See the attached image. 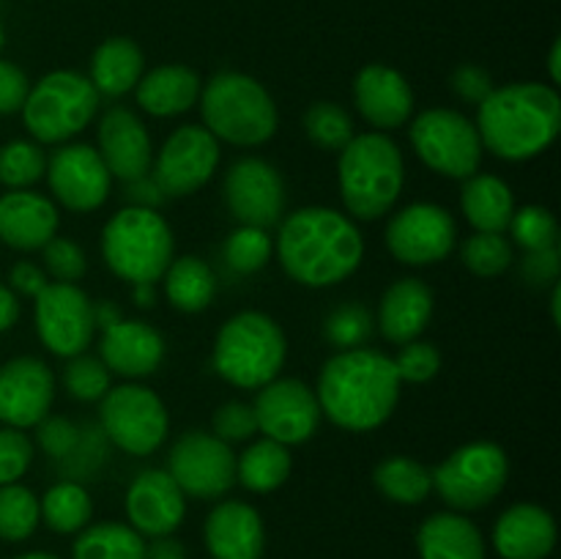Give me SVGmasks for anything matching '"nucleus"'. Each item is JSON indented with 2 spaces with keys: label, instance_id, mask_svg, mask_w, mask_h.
<instances>
[{
  "label": "nucleus",
  "instance_id": "1a4fd4ad",
  "mask_svg": "<svg viewBox=\"0 0 561 559\" xmlns=\"http://www.w3.org/2000/svg\"><path fill=\"white\" fill-rule=\"evenodd\" d=\"M507 477V453L496 442H471L433 469V491L455 513H471L488 507L504 491Z\"/></svg>",
  "mask_w": 561,
  "mask_h": 559
},
{
  "label": "nucleus",
  "instance_id": "0eeeda50",
  "mask_svg": "<svg viewBox=\"0 0 561 559\" xmlns=\"http://www.w3.org/2000/svg\"><path fill=\"white\" fill-rule=\"evenodd\" d=\"M173 250V230L157 208L126 206L115 212L102 230L104 263L129 285L162 280Z\"/></svg>",
  "mask_w": 561,
  "mask_h": 559
},
{
  "label": "nucleus",
  "instance_id": "4be33fe9",
  "mask_svg": "<svg viewBox=\"0 0 561 559\" xmlns=\"http://www.w3.org/2000/svg\"><path fill=\"white\" fill-rule=\"evenodd\" d=\"M354 104L373 132L400 129L414 115V91L398 69L370 64L354 80Z\"/></svg>",
  "mask_w": 561,
  "mask_h": 559
},
{
  "label": "nucleus",
  "instance_id": "c756f323",
  "mask_svg": "<svg viewBox=\"0 0 561 559\" xmlns=\"http://www.w3.org/2000/svg\"><path fill=\"white\" fill-rule=\"evenodd\" d=\"M460 208L477 233H504L515 214V197L507 181L499 175L474 173L463 179Z\"/></svg>",
  "mask_w": 561,
  "mask_h": 559
},
{
  "label": "nucleus",
  "instance_id": "37998d69",
  "mask_svg": "<svg viewBox=\"0 0 561 559\" xmlns=\"http://www.w3.org/2000/svg\"><path fill=\"white\" fill-rule=\"evenodd\" d=\"M513 244H518L526 252L551 250L559 241V223L546 206H520L515 208L513 219L507 225Z\"/></svg>",
  "mask_w": 561,
  "mask_h": 559
},
{
  "label": "nucleus",
  "instance_id": "cd10ccee",
  "mask_svg": "<svg viewBox=\"0 0 561 559\" xmlns=\"http://www.w3.org/2000/svg\"><path fill=\"white\" fill-rule=\"evenodd\" d=\"M201 77L190 66H157L146 71L135 85V99L140 110H146L153 118H173L186 113L201 99Z\"/></svg>",
  "mask_w": 561,
  "mask_h": 559
},
{
  "label": "nucleus",
  "instance_id": "8fccbe9b",
  "mask_svg": "<svg viewBox=\"0 0 561 559\" xmlns=\"http://www.w3.org/2000/svg\"><path fill=\"white\" fill-rule=\"evenodd\" d=\"M449 88H453L455 96L458 99H463V102L477 104V107H480V104L491 96V91L496 85H493L491 75H488L482 66L460 64L458 69L449 75Z\"/></svg>",
  "mask_w": 561,
  "mask_h": 559
},
{
  "label": "nucleus",
  "instance_id": "72a5a7b5",
  "mask_svg": "<svg viewBox=\"0 0 561 559\" xmlns=\"http://www.w3.org/2000/svg\"><path fill=\"white\" fill-rule=\"evenodd\" d=\"M71 559H146V537L121 521H102L77 532Z\"/></svg>",
  "mask_w": 561,
  "mask_h": 559
},
{
  "label": "nucleus",
  "instance_id": "6e6d98bb",
  "mask_svg": "<svg viewBox=\"0 0 561 559\" xmlns=\"http://www.w3.org/2000/svg\"><path fill=\"white\" fill-rule=\"evenodd\" d=\"M126 195H129L131 206H142V208H157L159 203L168 201V195L159 190L157 181H153L151 175H146V179L129 181V192H126Z\"/></svg>",
  "mask_w": 561,
  "mask_h": 559
},
{
  "label": "nucleus",
  "instance_id": "4468645a",
  "mask_svg": "<svg viewBox=\"0 0 561 559\" xmlns=\"http://www.w3.org/2000/svg\"><path fill=\"white\" fill-rule=\"evenodd\" d=\"M168 475L192 499H219L236 486V455L230 444L208 431H190L170 447Z\"/></svg>",
  "mask_w": 561,
  "mask_h": 559
},
{
  "label": "nucleus",
  "instance_id": "2f4dec72",
  "mask_svg": "<svg viewBox=\"0 0 561 559\" xmlns=\"http://www.w3.org/2000/svg\"><path fill=\"white\" fill-rule=\"evenodd\" d=\"M294 458L285 444L274 438H255L244 453L236 458V482L252 493H272L290 477Z\"/></svg>",
  "mask_w": 561,
  "mask_h": 559
},
{
  "label": "nucleus",
  "instance_id": "c03bdc74",
  "mask_svg": "<svg viewBox=\"0 0 561 559\" xmlns=\"http://www.w3.org/2000/svg\"><path fill=\"white\" fill-rule=\"evenodd\" d=\"M66 392L82 403H96L110 389V370L99 356L77 354L64 367Z\"/></svg>",
  "mask_w": 561,
  "mask_h": 559
},
{
  "label": "nucleus",
  "instance_id": "13d9d810",
  "mask_svg": "<svg viewBox=\"0 0 561 559\" xmlns=\"http://www.w3.org/2000/svg\"><path fill=\"white\" fill-rule=\"evenodd\" d=\"M20 318V299L9 285L0 283V332H9Z\"/></svg>",
  "mask_w": 561,
  "mask_h": 559
},
{
  "label": "nucleus",
  "instance_id": "0e129e2a",
  "mask_svg": "<svg viewBox=\"0 0 561 559\" xmlns=\"http://www.w3.org/2000/svg\"><path fill=\"white\" fill-rule=\"evenodd\" d=\"M0 47H3V31H0Z\"/></svg>",
  "mask_w": 561,
  "mask_h": 559
},
{
  "label": "nucleus",
  "instance_id": "dca6fc26",
  "mask_svg": "<svg viewBox=\"0 0 561 559\" xmlns=\"http://www.w3.org/2000/svg\"><path fill=\"white\" fill-rule=\"evenodd\" d=\"M257 420V433L285 444L310 442L321 425V403L316 389L299 378H274L263 384L252 403Z\"/></svg>",
  "mask_w": 561,
  "mask_h": 559
},
{
  "label": "nucleus",
  "instance_id": "39448f33",
  "mask_svg": "<svg viewBox=\"0 0 561 559\" xmlns=\"http://www.w3.org/2000/svg\"><path fill=\"white\" fill-rule=\"evenodd\" d=\"M203 126L217 140L239 148L263 146L279 126L277 104L255 77L241 71H219L201 88Z\"/></svg>",
  "mask_w": 561,
  "mask_h": 559
},
{
  "label": "nucleus",
  "instance_id": "a18cd8bd",
  "mask_svg": "<svg viewBox=\"0 0 561 559\" xmlns=\"http://www.w3.org/2000/svg\"><path fill=\"white\" fill-rule=\"evenodd\" d=\"M42 261L44 274L53 283H75L85 277L88 272V258L77 241L64 239V236H53L47 244L42 247Z\"/></svg>",
  "mask_w": 561,
  "mask_h": 559
},
{
  "label": "nucleus",
  "instance_id": "f704fd0d",
  "mask_svg": "<svg viewBox=\"0 0 561 559\" xmlns=\"http://www.w3.org/2000/svg\"><path fill=\"white\" fill-rule=\"evenodd\" d=\"M373 482L389 502L422 504L433 491V471L409 455H392L376 466Z\"/></svg>",
  "mask_w": 561,
  "mask_h": 559
},
{
  "label": "nucleus",
  "instance_id": "3c124183",
  "mask_svg": "<svg viewBox=\"0 0 561 559\" xmlns=\"http://www.w3.org/2000/svg\"><path fill=\"white\" fill-rule=\"evenodd\" d=\"M27 91H31V80L25 71L11 60H0V115L20 113Z\"/></svg>",
  "mask_w": 561,
  "mask_h": 559
},
{
  "label": "nucleus",
  "instance_id": "a878e982",
  "mask_svg": "<svg viewBox=\"0 0 561 559\" xmlns=\"http://www.w3.org/2000/svg\"><path fill=\"white\" fill-rule=\"evenodd\" d=\"M557 521L546 507L518 502L499 515L493 548L502 559H548L557 548Z\"/></svg>",
  "mask_w": 561,
  "mask_h": 559
},
{
  "label": "nucleus",
  "instance_id": "393cba45",
  "mask_svg": "<svg viewBox=\"0 0 561 559\" xmlns=\"http://www.w3.org/2000/svg\"><path fill=\"white\" fill-rule=\"evenodd\" d=\"M58 206L53 197L33 190H9L0 195V241L11 250L36 252L58 236Z\"/></svg>",
  "mask_w": 561,
  "mask_h": 559
},
{
  "label": "nucleus",
  "instance_id": "20e7f679",
  "mask_svg": "<svg viewBox=\"0 0 561 559\" xmlns=\"http://www.w3.org/2000/svg\"><path fill=\"white\" fill-rule=\"evenodd\" d=\"M337 184L345 212L376 223L387 217L405 184L403 151L387 132H365L340 151Z\"/></svg>",
  "mask_w": 561,
  "mask_h": 559
},
{
  "label": "nucleus",
  "instance_id": "e2e57ef3",
  "mask_svg": "<svg viewBox=\"0 0 561 559\" xmlns=\"http://www.w3.org/2000/svg\"><path fill=\"white\" fill-rule=\"evenodd\" d=\"M14 559H60L55 557V554H47V551H27V554H20V557Z\"/></svg>",
  "mask_w": 561,
  "mask_h": 559
},
{
  "label": "nucleus",
  "instance_id": "603ef678",
  "mask_svg": "<svg viewBox=\"0 0 561 559\" xmlns=\"http://www.w3.org/2000/svg\"><path fill=\"white\" fill-rule=\"evenodd\" d=\"M38 442H42V447L47 449L49 455L64 458V455H69L71 449L77 447L80 433H77V427L71 425L66 417H44V420L38 422Z\"/></svg>",
  "mask_w": 561,
  "mask_h": 559
},
{
  "label": "nucleus",
  "instance_id": "4c0bfd02",
  "mask_svg": "<svg viewBox=\"0 0 561 559\" xmlns=\"http://www.w3.org/2000/svg\"><path fill=\"white\" fill-rule=\"evenodd\" d=\"M305 132L323 151H343L354 140V118L337 102H312L305 113Z\"/></svg>",
  "mask_w": 561,
  "mask_h": 559
},
{
  "label": "nucleus",
  "instance_id": "b1692460",
  "mask_svg": "<svg viewBox=\"0 0 561 559\" xmlns=\"http://www.w3.org/2000/svg\"><path fill=\"white\" fill-rule=\"evenodd\" d=\"M203 543L211 559H261L266 548V526L252 504L225 499L206 515Z\"/></svg>",
  "mask_w": 561,
  "mask_h": 559
},
{
  "label": "nucleus",
  "instance_id": "2eb2a0df",
  "mask_svg": "<svg viewBox=\"0 0 561 559\" xmlns=\"http://www.w3.org/2000/svg\"><path fill=\"white\" fill-rule=\"evenodd\" d=\"M458 241L455 217L438 203H411L392 214L387 225V250L405 266H433L449 258Z\"/></svg>",
  "mask_w": 561,
  "mask_h": 559
},
{
  "label": "nucleus",
  "instance_id": "aec40b11",
  "mask_svg": "<svg viewBox=\"0 0 561 559\" xmlns=\"http://www.w3.org/2000/svg\"><path fill=\"white\" fill-rule=\"evenodd\" d=\"M99 157L110 175L124 184L151 175L153 146L140 115L129 107L104 110L96 124Z\"/></svg>",
  "mask_w": 561,
  "mask_h": 559
},
{
  "label": "nucleus",
  "instance_id": "a19ab883",
  "mask_svg": "<svg viewBox=\"0 0 561 559\" xmlns=\"http://www.w3.org/2000/svg\"><path fill=\"white\" fill-rule=\"evenodd\" d=\"M274 255V239L268 230L252 228V225H239L233 233L225 239L222 258L228 269L236 274H255L272 261Z\"/></svg>",
  "mask_w": 561,
  "mask_h": 559
},
{
  "label": "nucleus",
  "instance_id": "5701e85b",
  "mask_svg": "<svg viewBox=\"0 0 561 559\" xmlns=\"http://www.w3.org/2000/svg\"><path fill=\"white\" fill-rule=\"evenodd\" d=\"M99 360L115 376L146 378L162 365L164 338L140 318H121L102 329Z\"/></svg>",
  "mask_w": 561,
  "mask_h": 559
},
{
  "label": "nucleus",
  "instance_id": "9b49d317",
  "mask_svg": "<svg viewBox=\"0 0 561 559\" xmlns=\"http://www.w3.org/2000/svg\"><path fill=\"white\" fill-rule=\"evenodd\" d=\"M99 420L110 442L126 455L157 453L170 431V417L162 398L142 384H118L110 387L99 400Z\"/></svg>",
  "mask_w": 561,
  "mask_h": 559
},
{
  "label": "nucleus",
  "instance_id": "052dcab7",
  "mask_svg": "<svg viewBox=\"0 0 561 559\" xmlns=\"http://www.w3.org/2000/svg\"><path fill=\"white\" fill-rule=\"evenodd\" d=\"M548 75H551V82L557 85L561 80V42L557 38L551 47V55H548Z\"/></svg>",
  "mask_w": 561,
  "mask_h": 559
},
{
  "label": "nucleus",
  "instance_id": "f257e3e1",
  "mask_svg": "<svg viewBox=\"0 0 561 559\" xmlns=\"http://www.w3.org/2000/svg\"><path fill=\"white\" fill-rule=\"evenodd\" d=\"M274 247L285 274L307 288H332L343 283L365 258L359 225L329 206H305L283 217Z\"/></svg>",
  "mask_w": 561,
  "mask_h": 559
},
{
  "label": "nucleus",
  "instance_id": "f8f14e48",
  "mask_svg": "<svg viewBox=\"0 0 561 559\" xmlns=\"http://www.w3.org/2000/svg\"><path fill=\"white\" fill-rule=\"evenodd\" d=\"M36 332L44 349L55 356L71 360L85 354L96 334V316L93 301L80 285L75 283H47V288L33 301Z\"/></svg>",
  "mask_w": 561,
  "mask_h": 559
},
{
  "label": "nucleus",
  "instance_id": "e433bc0d",
  "mask_svg": "<svg viewBox=\"0 0 561 559\" xmlns=\"http://www.w3.org/2000/svg\"><path fill=\"white\" fill-rule=\"evenodd\" d=\"M38 524H42V510L36 493L20 482L0 486V540H27Z\"/></svg>",
  "mask_w": 561,
  "mask_h": 559
},
{
  "label": "nucleus",
  "instance_id": "c9c22d12",
  "mask_svg": "<svg viewBox=\"0 0 561 559\" xmlns=\"http://www.w3.org/2000/svg\"><path fill=\"white\" fill-rule=\"evenodd\" d=\"M42 521L58 535H77L91 524L93 502L91 493L80 482H55L42 499H38Z\"/></svg>",
  "mask_w": 561,
  "mask_h": 559
},
{
  "label": "nucleus",
  "instance_id": "9d476101",
  "mask_svg": "<svg viewBox=\"0 0 561 559\" xmlns=\"http://www.w3.org/2000/svg\"><path fill=\"white\" fill-rule=\"evenodd\" d=\"M411 146L425 168L444 179H469L480 170L482 148L474 121L460 110L431 107L411 121Z\"/></svg>",
  "mask_w": 561,
  "mask_h": 559
},
{
  "label": "nucleus",
  "instance_id": "bb28decb",
  "mask_svg": "<svg viewBox=\"0 0 561 559\" xmlns=\"http://www.w3.org/2000/svg\"><path fill=\"white\" fill-rule=\"evenodd\" d=\"M433 318V290L425 280L403 277L383 290L378 301L376 327L389 343L405 345L420 340Z\"/></svg>",
  "mask_w": 561,
  "mask_h": 559
},
{
  "label": "nucleus",
  "instance_id": "6e6552de",
  "mask_svg": "<svg viewBox=\"0 0 561 559\" xmlns=\"http://www.w3.org/2000/svg\"><path fill=\"white\" fill-rule=\"evenodd\" d=\"M99 91L85 75L58 69L44 75L27 91L22 124L38 146H60L80 135L99 113Z\"/></svg>",
  "mask_w": 561,
  "mask_h": 559
},
{
  "label": "nucleus",
  "instance_id": "ddd939ff",
  "mask_svg": "<svg viewBox=\"0 0 561 559\" xmlns=\"http://www.w3.org/2000/svg\"><path fill=\"white\" fill-rule=\"evenodd\" d=\"M222 148L219 140L197 124H184L162 142L151 162V179L168 197L195 195L211 181Z\"/></svg>",
  "mask_w": 561,
  "mask_h": 559
},
{
  "label": "nucleus",
  "instance_id": "680f3d73",
  "mask_svg": "<svg viewBox=\"0 0 561 559\" xmlns=\"http://www.w3.org/2000/svg\"><path fill=\"white\" fill-rule=\"evenodd\" d=\"M551 318L553 323H561V285L553 283V290H551Z\"/></svg>",
  "mask_w": 561,
  "mask_h": 559
},
{
  "label": "nucleus",
  "instance_id": "7ed1b4c3",
  "mask_svg": "<svg viewBox=\"0 0 561 559\" xmlns=\"http://www.w3.org/2000/svg\"><path fill=\"white\" fill-rule=\"evenodd\" d=\"M477 132L485 151L504 162H526L553 146L561 132V96L546 82L493 88L477 107Z\"/></svg>",
  "mask_w": 561,
  "mask_h": 559
},
{
  "label": "nucleus",
  "instance_id": "c85d7f7f",
  "mask_svg": "<svg viewBox=\"0 0 561 559\" xmlns=\"http://www.w3.org/2000/svg\"><path fill=\"white\" fill-rule=\"evenodd\" d=\"M416 551L420 559H485V537L463 513L444 510L420 524Z\"/></svg>",
  "mask_w": 561,
  "mask_h": 559
},
{
  "label": "nucleus",
  "instance_id": "7c9ffc66",
  "mask_svg": "<svg viewBox=\"0 0 561 559\" xmlns=\"http://www.w3.org/2000/svg\"><path fill=\"white\" fill-rule=\"evenodd\" d=\"M142 75H146V58L131 38L113 36L93 49L88 80L93 82L99 96H126L129 91H135Z\"/></svg>",
  "mask_w": 561,
  "mask_h": 559
},
{
  "label": "nucleus",
  "instance_id": "a211bd4d",
  "mask_svg": "<svg viewBox=\"0 0 561 559\" xmlns=\"http://www.w3.org/2000/svg\"><path fill=\"white\" fill-rule=\"evenodd\" d=\"M225 203L239 225L274 228L285 214V181L272 162L261 157H241L225 173Z\"/></svg>",
  "mask_w": 561,
  "mask_h": 559
},
{
  "label": "nucleus",
  "instance_id": "79ce46f5",
  "mask_svg": "<svg viewBox=\"0 0 561 559\" xmlns=\"http://www.w3.org/2000/svg\"><path fill=\"white\" fill-rule=\"evenodd\" d=\"M376 332V316L359 301L334 307L323 321V334L337 351L362 349Z\"/></svg>",
  "mask_w": 561,
  "mask_h": 559
},
{
  "label": "nucleus",
  "instance_id": "864d4df0",
  "mask_svg": "<svg viewBox=\"0 0 561 559\" xmlns=\"http://www.w3.org/2000/svg\"><path fill=\"white\" fill-rule=\"evenodd\" d=\"M559 247L540 252H526L524 258V277L531 285H553L559 283Z\"/></svg>",
  "mask_w": 561,
  "mask_h": 559
},
{
  "label": "nucleus",
  "instance_id": "49530a36",
  "mask_svg": "<svg viewBox=\"0 0 561 559\" xmlns=\"http://www.w3.org/2000/svg\"><path fill=\"white\" fill-rule=\"evenodd\" d=\"M392 362L403 384H425L442 370V354L436 345L425 343V340H411V343L400 345V354Z\"/></svg>",
  "mask_w": 561,
  "mask_h": 559
},
{
  "label": "nucleus",
  "instance_id": "ea45409f",
  "mask_svg": "<svg viewBox=\"0 0 561 559\" xmlns=\"http://www.w3.org/2000/svg\"><path fill=\"white\" fill-rule=\"evenodd\" d=\"M513 241L504 233H474L460 247V261L474 277L491 280L513 266Z\"/></svg>",
  "mask_w": 561,
  "mask_h": 559
},
{
  "label": "nucleus",
  "instance_id": "423d86ee",
  "mask_svg": "<svg viewBox=\"0 0 561 559\" xmlns=\"http://www.w3.org/2000/svg\"><path fill=\"white\" fill-rule=\"evenodd\" d=\"M288 356L283 327L261 310H241L222 323L211 365L222 381L239 389H261L279 376Z\"/></svg>",
  "mask_w": 561,
  "mask_h": 559
},
{
  "label": "nucleus",
  "instance_id": "f03ea898",
  "mask_svg": "<svg viewBox=\"0 0 561 559\" xmlns=\"http://www.w3.org/2000/svg\"><path fill=\"white\" fill-rule=\"evenodd\" d=\"M398 367L392 356L376 349L337 351L318 373L321 414L351 433L381 427L394 414L400 400Z\"/></svg>",
  "mask_w": 561,
  "mask_h": 559
},
{
  "label": "nucleus",
  "instance_id": "4d7b16f0",
  "mask_svg": "<svg viewBox=\"0 0 561 559\" xmlns=\"http://www.w3.org/2000/svg\"><path fill=\"white\" fill-rule=\"evenodd\" d=\"M146 559H186V548L173 535L151 537V543H146Z\"/></svg>",
  "mask_w": 561,
  "mask_h": 559
},
{
  "label": "nucleus",
  "instance_id": "6ab92c4d",
  "mask_svg": "<svg viewBox=\"0 0 561 559\" xmlns=\"http://www.w3.org/2000/svg\"><path fill=\"white\" fill-rule=\"evenodd\" d=\"M55 373L38 356H14L0 367V422L16 431L36 427L49 417Z\"/></svg>",
  "mask_w": 561,
  "mask_h": 559
},
{
  "label": "nucleus",
  "instance_id": "58836bf2",
  "mask_svg": "<svg viewBox=\"0 0 561 559\" xmlns=\"http://www.w3.org/2000/svg\"><path fill=\"white\" fill-rule=\"evenodd\" d=\"M47 173V157L36 140H9L0 146V184L31 190Z\"/></svg>",
  "mask_w": 561,
  "mask_h": 559
},
{
  "label": "nucleus",
  "instance_id": "412c9836",
  "mask_svg": "<svg viewBox=\"0 0 561 559\" xmlns=\"http://www.w3.org/2000/svg\"><path fill=\"white\" fill-rule=\"evenodd\" d=\"M186 515V497L168 469H146L126 488V518L142 537L173 535Z\"/></svg>",
  "mask_w": 561,
  "mask_h": 559
},
{
  "label": "nucleus",
  "instance_id": "f3484780",
  "mask_svg": "<svg viewBox=\"0 0 561 559\" xmlns=\"http://www.w3.org/2000/svg\"><path fill=\"white\" fill-rule=\"evenodd\" d=\"M49 192L64 208L75 214H91L102 208L110 197L113 175L104 168L102 157L88 142H64L47 159Z\"/></svg>",
  "mask_w": 561,
  "mask_h": 559
},
{
  "label": "nucleus",
  "instance_id": "5fc2aeb1",
  "mask_svg": "<svg viewBox=\"0 0 561 559\" xmlns=\"http://www.w3.org/2000/svg\"><path fill=\"white\" fill-rule=\"evenodd\" d=\"M47 283L49 277L44 274V269L31 261H16L9 272V288L20 296H31V299H36L47 288Z\"/></svg>",
  "mask_w": 561,
  "mask_h": 559
},
{
  "label": "nucleus",
  "instance_id": "bf43d9fd",
  "mask_svg": "<svg viewBox=\"0 0 561 559\" xmlns=\"http://www.w3.org/2000/svg\"><path fill=\"white\" fill-rule=\"evenodd\" d=\"M157 283H135L131 285V296H135L137 307H153L157 305V290H153Z\"/></svg>",
  "mask_w": 561,
  "mask_h": 559
},
{
  "label": "nucleus",
  "instance_id": "09e8293b",
  "mask_svg": "<svg viewBox=\"0 0 561 559\" xmlns=\"http://www.w3.org/2000/svg\"><path fill=\"white\" fill-rule=\"evenodd\" d=\"M33 464V442L16 427H0V486H11L25 477Z\"/></svg>",
  "mask_w": 561,
  "mask_h": 559
},
{
  "label": "nucleus",
  "instance_id": "de8ad7c7",
  "mask_svg": "<svg viewBox=\"0 0 561 559\" xmlns=\"http://www.w3.org/2000/svg\"><path fill=\"white\" fill-rule=\"evenodd\" d=\"M214 436L222 438L225 444H239L250 442L257 433V420L255 411H252V403H244V400H228V403L219 406L214 411Z\"/></svg>",
  "mask_w": 561,
  "mask_h": 559
},
{
  "label": "nucleus",
  "instance_id": "473e14b6",
  "mask_svg": "<svg viewBox=\"0 0 561 559\" xmlns=\"http://www.w3.org/2000/svg\"><path fill=\"white\" fill-rule=\"evenodd\" d=\"M164 296L181 312H201L211 305L217 294V280L211 266L197 255L173 258L168 272L162 274Z\"/></svg>",
  "mask_w": 561,
  "mask_h": 559
}]
</instances>
